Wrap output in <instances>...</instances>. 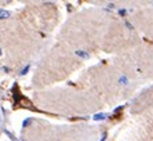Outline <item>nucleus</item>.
<instances>
[{
    "label": "nucleus",
    "instance_id": "obj_1",
    "mask_svg": "<svg viewBox=\"0 0 153 141\" xmlns=\"http://www.w3.org/2000/svg\"><path fill=\"white\" fill-rule=\"evenodd\" d=\"M8 17V13L6 11H0V18H7Z\"/></svg>",
    "mask_w": 153,
    "mask_h": 141
}]
</instances>
